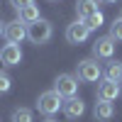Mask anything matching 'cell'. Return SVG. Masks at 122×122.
Masks as SVG:
<instances>
[{
  "mask_svg": "<svg viewBox=\"0 0 122 122\" xmlns=\"http://www.w3.org/2000/svg\"><path fill=\"white\" fill-rule=\"evenodd\" d=\"M20 61H22V49H20V44H5L0 49V64L17 66Z\"/></svg>",
  "mask_w": 122,
  "mask_h": 122,
  "instance_id": "obj_8",
  "label": "cell"
},
{
  "mask_svg": "<svg viewBox=\"0 0 122 122\" xmlns=\"http://www.w3.org/2000/svg\"><path fill=\"white\" fill-rule=\"evenodd\" d=\"M61 105H64V98H61L56 90H46V93H42V95H39V100H37L39 112L46 115V117H51L54 112H59Z\"/></svg>",
  "mask_w": 122,
  "mask_h": 122,
  "instance_id": "obj_2",
  "label": "cell"
},
{
  "mask_svg": "<svg viewBox=\"0 0 122 122\" xmlns=\"http://www.w3.org/2000/svg\"><path fill=\"white\" fill-rule=\"evenodd\" d=\"M81 22H83L90 32H93V29H98V27H103V12H95V15H88V17H83L81 20Z\"/></svg>",
  "mask_w": 122,
  "mask_h": 122,
  "instance_id": "obj_15",
  "label": "cell"
},
{
  "mask_svg": "<svg viewBox=\"0 0 122 122\" xmlns=\"http://www.w3.org/2000/svg\"><path fill=\"white\" fill-rule=\"evenodd\" d=\"M103 76V68H100L98 59H83L78 64V78L86 81V83H95V81Z\"/></svg>",
  "mask_w": 122,
  "mask_h": 122,
  "instance_id": "obj_4",
  "label": "cell"
},
{
  "mask_svg": "<svg viewBox=\"0 0 122 122\" xmlns=\"http://www.w3.org/2000/svg\"><path fill=\"white\" fill-rule=\"evenodd\" d=\"M10 3L15 5V10H22V7H27V5H34V0H10Z\"/></svg>",
  "mask_w": 122,
  "mask_h": 122,
  "instance_id": "obj_19",
  "label": "cell"
},
{
  "mask_svg": "<svg viewBox=\"0 0 122 122\" xmlns=\"http://www.w3.org/2000/svg\"><path fill=\"white\" fill-rule=\"evenodd\" d=\"M51 34H54L51 22H46V20H37V22L27 25V39L32 44H44L51 39Z\"/></svg>",
  "mask_w": 122,
  "mask_h": 122,
  "instance_id": "obj_1",
  "label": "cell"
},
{
  "mask_svg": "<svg viewBox=\"0 0 122 122\" xmlns=\"http://www.w3.org/2000/svg\"><path fill=\"white\" fill-rule=\"evenodd\" d=\"M5 32V22H0V34H3Z\"/></svg>",
  "mask_w": 122,
  "mask_h": 122,
  "instance_id": "obj_20",
  "label": "cell"
},
{
  "mask_svg": "<svg viewBox=\"0 0 122 122\" xmlns=\"http://www.w3.org/2000/svg\"><path fill=\"white\" fill-rule=\"evenodd\" d=\"M61 110H64V115H66V117L76 120V117H81V115L86 112V103H83L81 98H76V95H73V98H66V100H64Z\"/></svg>",
  "mask_w": 122,
  "mask_h": 122,
  "instance_id": "obj_9",
  "label": "cell"
},
{
  "mask_svg": "<svg viewBox=\"0 0 122 122\" xmlns=\"http://www.w3.org/2000/svg\"><path fill=\"white\" fill-rule=\"evenodd\" d=\"M88 34H90V29L81 22V20H76L73 25L66 27V39H68L71 44H83L86 39H88Z\"/></svg>",
  "mask_w": 122,
  "mask_h": 122,
  "instance_id": "obj_7",
  "label": "cell"
},
{
  "mask_svg": "<svg viewBox=\"0 0 122 122\" xmlns=\"http://www.w3.org/2000/svg\"><path fill=\"white\" fill-rule=\"evenodd\" d=\"M44 122H56V120H54V117H46V120H44Z\"/></svg>",
  "mask_w": 122,
  "mask_h": 122,
  "instance_id": "obj_21",
  "label": "cell"
},
{
  "mask_svg": "<svg viewBox=\"0 0 122 122\" xmlns=\"http://www.w3.org/2000/svg\"><path fill=\"white\" fill-rule=\"evenodd\" d=\"M54 90L61 98H73L76 90H78V78L71 76V73H59L54 81Z\"/></svg>",
  "mask_w": 122,
  "mask_h": 122,
  "instance_id": "obj_3",
  "label": "cell"
},
{
  "mask_svg": "<svg viewBox=\"0 0 122 122\" xmlns=\"http://www.w3.org/2000/svg\"><path fill=\"white\" fill-rule=\"evenodd\" d=\"M93 115L100 122H107V120H112L115 107H112V103H107V100H98V103L93 105Z\"/></svg>",
  "mask_w": 122,
  "mask_h": 122,
  "instance_id": "obj_11",
  "label": "cell"
},
{
  "mask_svg": "<svg viewBox=\"0 0 122 122\" xmlns=\"http://www.w3.org/2000/svg\"><path fill=\"white\" fill-rule=\"evenodd\" d=\"M12 122H32V110L29 107H17L12 112Z\"/></svg>",
  "mask_w": 122,
  "mask_h": 122,
  "instance_id": "obj_16",
  "label": "cell"
},
{
  "mask_svg": "<svg viewBox=\"0 0 122 122\" xmlns=\"http://www.w3.org/2000/svg\"><path fill=\"white\" fill-rule=\"evenodd\" d=\"M10 88H12V78H10L5 71H0V95H3V93H7Z\"/></svg>",
  "mask_w": 122,
  "mask_h": 122,
  "instance_id": "obj_18",
  "label": "cell"
},
{
  "mask_svg": "<svg viewBox=\"0 0 122 122\" xmlns=\"http://www.w3.org/2000/svg\"><path fill=\"white\" fill-rule=\"evenodd\" d=\"M103 3H117V0H103Z\"/></svg>",
  "mask_w": 122,
  "mask_h": 122,
  "instance_id": "obj_22",
  "label": "cell"
},
{
  "mask_svg": "<svg viewBox=\"0 0 122 122\" xmlns=\"http://www.w3.org/2000/svg\"><path fill=\"white\" fill-rule=\"evenodd\" d=\"M110 37L115 42H122V17H117L112 25H110Z\"/></svg>",
  "mask_w": 122,
  "mask_h": 122,
  "instance_id": "obj_17",
  "label": "cell"
},
{
  "mask_svg": "<svg viewBox=\"0 0 122 122\" xmlns=\"http://www.w3.org/2000/svg\"><path fill=\"white\" fill-rule=\"evenodd\" d=\"M98 5H100V0H76V12H78L81 20H83V17H88V15L100 12Z\"/></svg>",
  "mask_w": 122,
  "mask_h": 122,
  "instance_id": "obj_12",
  "label": "cell"
},
{
  "mask_svg": "<svg viewBox=\"0 0 122 122\" xmlns=\"http://www.w3.org/2000/svg\"><path fill=\"white\" fill-rule=\"evenodd\" d=\"M3 34H5V39H7L10 44H20V42L27 37V25L20 22V20H12V22L5 25V32H3Z\"/></svg>",
  "mask_w": 122,
  "mask_h": 122,
  "instance_id": "obj_5",
  "label": "cell"
},
{
  "mask_svg": "<svg viewBox=\"0 0 122 122\" xmlns=\"http://www.w3.org/2000/svg\"><path fill=\"white\" fill-rule=\"evenodd\" d=\"M115 54V39L112 37H98L93 42V59H110Z\"/></svg>",
  "mask_w": 122,
  "mask_h": 122,
  "instance_id": "obj_6",
  "label": "cell"
},
{
  "mask_svg": "<svg viewBox=\"0 0 122 122\" xmlns=\"http://www.w3.org/2000/svg\"><path fill=\"white\" fill-rule=\"evenodd\" d=\"M105 81H112V83H120V81H122V64H117V61L107 64V68H105Z\"/></svg>",
  "mask_w": 122,
  "mask_h": 122,
  "instance_id": "obj_14",
  "label": "cell"
},
{
  "mask_svg": "<svg viewBox=\"0 0 122 122\" xmlns=\"http://www.w3.org/2000/svg\"><path fill=\"white\" fill-rule=\"evenodd\" d=\"M120 83H112V81H103V83L98 86V100H107V103H112V100L120 95Z\"/></svg>",
  "mask_w": 122,
  "mask_h": 122,
  "instance_id": "obj_10",
  "label": "cell"
},
{
  "mask_svg": "<svg viewBox=\"0 0 122 122\" xmlns=\"http://www.w3.org/2000/svg\"><path fill=\"white\" fill-rule=\"evenodd\" d=\"M17 20L20 22H25V25H32V22H37V20H42L39 17V7L37 5H27V7H22V10H17Z\"/></svg>",
  "mask_w": 122,
  "mask_h": 122,
  "instance_id": "obj_13",
  "label": "cell"
}]
</instances>
